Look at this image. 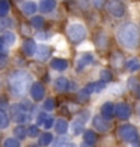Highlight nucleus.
Segmentation results:
<instances>
[{
    "label": "nucleus",
    "mask_w": 140,
    "mask_h": 147,
    "mask_svg": "<svg viewBox=\"0 0 140 147\" xmlns=\"http://www.w3.org/2000/svg\"><path fill=\"white\" fill-rule=\"evenodd\" d=\"M107 11L115 18H121L125 15V7L120 0H107L106 1Z\"/></svg>",
    "instance_id": "nucleus-6"
},
{
    "label": "nucleus",
    "mask_w": 140,
    "mask_h": 147,
    "mask_svg": "<svg viewBox=\"0 0 140 147\" xmlns=\"http://www.w3.org/2000/svg\"><path fill=\"white\" fill-rule=\"evenodd\" d=\"M14 135L18 138V139H25L26 138V135H28V131H26V128L24 127V125H18L17 128L14 129Z\"/></svg>",
    "instance_id": "nucleus-25"
},
{
    "label": "nucleus",
    "mask_w": 140,
    "mask_h": 147,
    "mask_svg": "<svg viewBox=\"0 0 140 147\" xmlns=\"http://www.w3.org/2000/svg\"><path fill=\"white\" fill-rule=\"evenodd\" d=\"M94 144H91V143H87V142H84L83 143V147H92Z\"/></svg>",
    "instance_id": "nucleus-44"
},
{
    "label": "nucleus",
    "mask_w": 140,
    "mask_h": 147,
    "mask_svg": "<svg viewBox=\"0 0 140 147\" xmlns=\"http://www.w3.org/2000/svg\"><path fill=\"white\" fill-rule=\"evenodd\" d=\"M8 24H10V22H8L4 17H0V32H1V30H4L7 26H8Z\"/></svg>",
    "instance_id": "nucleus-36"
},
{
    "label": "nucleus",
    "mask_w": 140,
    "mask_h": 147,
    "mask_svg": "<svg viewBox=\"0 0 140 147\" xmlns=\"http://www.w3.org/2000/svg\"><path fill=\"white\" fill-rule=\"evenodd\" d=\"M67 36L73 43H80L87 36V29L81 24H71L67 28Z\"/></svg>",
    "instance_id": "nucleus-4"
},
{
    "label": "nucleus",
    "mask_w": 140,
    "mask_h": 147,
    "mask_svg": "<svg viewBox=\"0 0 140 147\" xmlns=\"http://www.w3.org/2000/svg\"><path fill=\"white\" fill-rule=\"evenodd\" d=\"M103 3H106V1H104V0H94V4H95L98 8H99V7H102Z\"/></svg>",
    "instance_id": "nucleus-40"
},
{
    "label": "nucleus",
    "mask_w": 140,
    "mask_h": 147,
    "mask_svg": "<svg viewBox=\"0 0 140 147\" xmlns=\"http://www.w3.org/2000/svg\"><path fill=\"white\" fill-rule=\"evenodd\" d=\"M30 95H32L33 100H36V102L41 100V99L44 98V95H45L44 87H43L40 83L32 84V87H30Z\"/></svg>",
    "instance_id": "nucleus-10"
},
{
    "label": "nucleus",
    "mask_w": 140,
    "mask_h": 147,
    "mask_svg": "<svg viewBox=\"0 0 140 147\" xmlns=\"http://www.w3.org/2000/svg\"><path fill=\"white\" fill-rule=\"evenodd\" d=\"M8 63V58L6 54H0V69H4Z\"/></svg>",
    "instance_id": "nucleus-34"
},
{
    "label": "nucleus",
    "mask_w": 140,
    "mask_h": 147,
    "mask_svg": "<svg viewBox=\"0 0 140 147\" xmlns=\"http://www.w3.org/2000/svg\"><path fill=\"white\" fill-rule=\"evenodd\" d=\"M8 11H10L8 0H0V17H6Z\"/></svg>",
    "instance_id": "nucleus-27"
},
{
    "label": "nucleus",
    "mask_w": 140,
    "mask_h": 147,
    "mask_svg": "<svg viewBox=\"0 0 140 147\" xmlns=\"http://www.w3.org/2000/svg\"><path fill=\"white\" fill-rule=\"evenodd\" d=\"M100 80L104 81V83L111 81V80H113V74H111V71L107 70V69H103V70L100 71Z\"/></svg>",
    "instance_id": "nucleus-28"
},
{
    "label": "nucleus",
    "mask_w": 140,
    "mask_h": 147,
    "mask_svg": "<svg viewBox=\"0 0 140 147\" xmlns=\"http://www.w3.org/2000/svg\"><path fill=\"white\" fill-rule=\"evenodd\" d=\"M29 147H38V146H36V144H30Z\"/></svg>",
    "instance_id": "nucleus-45"
},
{
    "label": "nucleus",
    "mask_w": 140,
    "mask_h": 147,
    "mask_svg": "<svg viewBox=\"0 0 140 147\" xmlns=\"http://www.w3.org/2000/svg\"><path fill=\"white\" fill-rule=\"evenodd\" d=\"M30 24H32V26L33 28H36V29H41V28L44 26V18L40 17V15H36V17H33L32 18Z\"/></svg>",
    "instance_id": "nucleus-26"
},
{
    "label": "nucleus",
    "mask_w": 140,
    "mask_h": 147,
    "mask_svg": "<svg viewBox=\"0 0 140 147\" xmlns=\"http://www.w3.org/2000/svg\"><path fill=\"white\" fill-rule=\"evenodd\" d=\"M54 87H55V90L58 92H65V91H67V88H69V80L66 77H58L57 80H55Z\"/></svg>",
    "instance_id": "nucleus-15"
},
{
    "label": "nucleus",
    "mask_w": 140,
    "mask_h": 147,
    "mask_svg": "<svg viewBox=\"0 0 140 147\" xmlns=\"http://www.w3.org/2000/svg\"><path fill=\"white\" fill-rule=\"evenodd\" d=\"M114 105L111 102H106L103 103V106L100 107V113H102V117L106 118V120H111L113 115H114Z\"/></svg>",
    "instance_id": "nucleus-12"
},
{
    "label": "nucleus",
    "mask_w": 140,
    "mask_h": 147,
    "mask_svg": "<svg viewBox=\"0 0 140 147\" xmlns=\"http://www.w3.org/2000/svg\"><path fill=\"white\" fill-rule=\"evenodd\" d=\"M133 92H135V95L137 96V98H140V84L139 83L133 87Z\"/></svg>",
    "instance_id": "nucleus-39"
},
{
    "label": "nucleus",
    "mask_w": 140,
    "mask_h": 147,
    "mask_svg": "<svg viewBox=\"0 0 140 147\" xmlns=\"http://www.w3.org/2000/svg\"><path fill=\"white\" fill-rule=\"evenodd\" d=\"M51 142H52V134L45 132V134H41V136H40V139H38V146L47 147V146H50Z\"/></svg>",
    "instance_id": "nucleus-22"
},
{
    "label": "nucleus",
    "mask_w": 140,
    "mask_h": 147,
    "mask_svg": "<svg viewBox=\"0 0 140 147\" xmlns=\"http://www.w3.org/2000/svg\"><path fill=\"white\" fill-rule=\"evenodd\" d=\"M118 136L121 138L122 140L128 142V143H133L139 139V132H137V129L135 128L133 125H122L118 128Z\"/></svg>",
    "instance_id": "nucleus-5"
},
{
    "label": "nucleus",
    "mask_w": 140,
    "mask_h": 147,
    "mask_svg": "<svg viewBox=\"0 0 140 147\" xmlns=\"http://www.w3.org/2000/svg\"><path fill=\"white\" fill-rule=\"evenodd\" d=\"M45 118H47V114L45 113H40L37 117V125H44Z\"/></svg>",
    "instance_id": "nucleus-38"
},
{
    "label": "nucleus",
    "mask_w": 140,
    "mask_h": 147,
    "mask_svg": "<svg viewBox=\"0 0 140 147\" xmlns=\"http://www.w3.org/2000/svg\"><path fill=\"white\" fill-rule=\"evenodd\" d=\"M114 114L120 118V120H128L129 117H131V107L128 106L127 103H124V102H121V103H118L117 106L114 107Z\"/></svg>",
    "instance_id": "nucleus-8"
},
{
    "label": "nucleus",
    "mask_w": 140,
    "mask_h": 147,
    "mask_svg": "<svg viewBox=\"0 0 140 147\" xmlns=\"http://www.w3.org/2000/svg\"><path fill=\"white\" fill-rule=\"evenodd\" d=\"M104 88H106V83L102 81V80L98 81V83H91L85 87V90L88 91L89 94H92V92H100V91H103Z\"/></svg>",
    "instance_id": "nucleus-18"
},
{
    "label": "nucleus",
    "mask_w": 140,
    "mask_h": 147,
    "mask_svg": "<svg viewBox=\"0 0 140 147\" xmlns=\"http://www.w3.org/2000/svg\"><path fill=\"white\" fill-rule=\"evenodd\" d=\"M94 62V55L92 54H83L81 57L78 58L77 61V69L78 70H83L85 66H88Z\"/></svg>",
    "instance_id": "nucleus-14"
},
{
    "label": "nucleus",
    "mask_w": 140,
    "mask_h": 147,
    "mask_svg": "<svg viewBox=\"0 0 140 147\" xmlns=\"http://www.w3.org/2000/svg\"><path fill=\"white\" fill-rule=\"evenodd\" d=\"M4 44H6V41H4V38L0 36V51L3 50V47H4Z\"/></svg>",
    "instance_id": "nucleus-41"
},
{
    "label": "nucleus",
    "mask_w": 140,
    "mask_h": 147,
    "mask_svg": "<svg viewBox=\"0 0 140 147\" xmlns=\"http://www.w3.org/2000/svg\"><path fill=\"white\" fill-rule=\"evenodd\" d=\"M10 113H11L13 120L18 124H24L28 120H30V113L25 107V105H13L10 109Z\"/></svg>",
    "instance_id": "nucleus-3"
},
{
    "label": "nucleus",
    "mask_w": 140,
    "mask_h": 147,
    "mask_svg": "<svg viewBox=\"0 0 140 147\" xmlns=\"http://www.w3.org/2000/svg\"><path fill=\"white\" fill-rule=\"evenodd\" d=\"M113 65H114L115 67H122V55L121 54H118V52H115L114 55H113Z\"/></svg>",
    "instance_id": "nucleus-31"
},
{
    "label": "nucleus",
    "mask_w": 140,
    "mask_h": 147,
    "mask_svg": "<svg viewBox=\"0 0 140 147\" xmlns=\"http://www.w3.org/2000/svg\"><path fill=\"white\" fill-rule=\"evenodd\" d=\"M22 11H24V14H26V15H33V14L37 11V6H36V3L34 1H25L24 4H22Z\"/></svg>",
    "instance_id": "nucleus-19"
},
{
    "label": "nucleus",
    "mask_w": 140,
    "mask_h": 147,
    "mask_svg": "<svg viewBox=\"0 0 140 147\" xmlns=\"http://www.w3.org/2000/svg\"><path fill=\"white\" fill-rule=\"evenodd\" d=\"M54 118H52V117H47V118H45V121H44V127L47 129H50V128H52V125H54Z\"/></svg>",
    "instance_id": "nucleus-37"
},
{
    "label": "nucleus",
    "mask_w": 140,
    "mask_h": 147,
    "mask_svg": "<svg viewBox=\"0 0 140 147\" xmlns=\"http://www.w3.org/2000/svg\"><path fill=\"white\" fill-rule=\"evenodd\" d=\"M30 84H32V76L25 70L14 71L8 80L10 91L17 98L24 96L28 91H30Z\"/></svg>",
    "instance_id": "nucleus-2"
},
{
    "label": "nucleus",
    "mask_w": 140,
    "mask_h": 147,
    "mask_svg": "<svg viewBox=\"0 0 140 147\" xmlns=\"http://www.w3.org/2000/svg\"><path fill=\"white\" fill-rule=\"evenodd\" d=\"M50 37H51V33H48V32H38L37 33V38L40 40V41L50 40Z\"/></svg>",
    "instance_id": "nucleus-33"
},
{
    "label": "nucleus",
    "mask_w": 140,
    "mask_h": 147,
    "mask_svg": "<svg viewBox=\"0 0 140 147\" xmlns=\"http://www.w3.org/2000/svg\"><path fill=\"white\" fill-rule=\"evenodd\" d=\"M3 38H4V41H6L7 45H13L15 43V34L11 32H6L3 34Z\"/></svg>",
    "instance_id": "nucleus-29"
},
{
    "label": "nucleus",
    "mask_w": 140,
    "mask_h": 147,
    "mask_svg": "<svg viewBox=\"0 0 140 147\" xmlns=\"http://www.w3.org/2000/svg\"><path fill=\"white\" fill-rule=\"evenodd\" d=\"M44 109L48 110V111H51V110L55 109V99H52V98L47 99L44 102Z\"/></svg>",
    "instance_id": "nucleus-32"
},
{
    "label": "nucleus",
    "mask_w": 140,
    "mask_h": 147,
    "mask_svg": "<svg viewBox=\"0 0 140 147\" xmlns=\"http://www.w3.org/2000/svg\"><path fill=\"white\" fill-rule=\"evenodd\" d=\"M3 147H21V146H19V142L17 140V139H14V138H8V139L4 140Z\"/></svg>",
    "instance_id": "nucleus-30"
},
{
    "label": "nucleus",
    "mask_w": 140,
    "mask_h": 147,
    "mask_svg": "<svg viewBox=\"0 0 140 147\" xmlns=\"http://www.w3.org/2000/svg\"><path fill=\"white\" fill-rule=\"evenodd\" d=\"M67 128H69V124H67V121H66L65 118H59L57 121V124H55V129H57L58 134H61V135L66 134V132H67Z\"/></svg>",
    "instance_id": "nucleus-20"
},
{
    "label": "nucleus",
    "mask_w": 140,
    "mask_h": 147,
    "mask_svg": "<svg viewBox=\"0 0 140 147\" xmlns=\"http://www.w3.org/2000/svg\"><path fill=\"white\" fill-rule=\"evenodd\" d=\"M127 67H128V70H131V71L139 70L140 69V61L136 57L129 58V59L127 61Z\"/></svg>",
    "instance_id": "nucleus-21"
},
{
    "label": "nucleus",
    "mask_w": 140,
    "mask_h": 147,
    "mask_svg": "<svg viewBox=\"0 0 140 147\" xmlns=\"http://www.w3.org/2000/svg\"><path fill=\"white\" fill-rule=\"evenodd\" d=\"M28 135H29V136H32V138H36V136L38 135V128L37 127H34V125L30 127V128L28 129Z\"/></svg>",
    "instance_id": "nucleus-35"
},
{
    "label": "nucleus",
    "mask_w": 140,
    "mask_h": 147,
    "mask_svg": "<svg viewBox=\"0 0 140 147\" xmlns=\"http://www.w3.org/2000/svg\"><path fill=\"white\" fill-rule=\"evenodd\" d=\"M133 147H140V140L137 139L136 142H133Z\"/></svg>",
    "instance_id": "nucleus-43"
},
{
    "label": "nucleus",
    "mask_w": 140,
    "mask_h": 147,
    "mask_svg": "<svg viewBox=\"0 0 140 147\" xmlns=\"http://www.w3.org/2000/svg\"><path fill=\"white\" fill-rule=\"evenodd\" d=\"M92 122H94V127L96 128V131H99V132H107L108 129L111 128V125L107 122V120L103 118L102 115H96V117H94Z\"/></svg>",
    "instance_id": "nucleus-9"
},
{
    "label": "nucleus",
    "mask_w": 140,
    "mask_h": 147,
    "mask_svg": "<svg viewBox=\"0 0 140 147\" xmlns=\"http://www.w3.org/2000/svg\"><path fill=\"white\" fill-rule=\"evenodd\" d=\"M0 105L1 106H6L7 103H6V98H0Z\"/></svg>",
    "instance_id": "nucleus-42"
},
{
    "label": "nucleus",
    "mask_w": 140,
    "mask_h": 147,
    "mask_svg": "<svg viewBox=\"0 0 140 147\" xmlns=\"http://www.w3.org/2000/svg\"><path fill=\"white\" fill-rule=\"evenodd\" d=\"M10 124V120H8V115L3 109H0V129H6Z\"/></svg>",
    "instance_id": "nucleus-23"
},
{
    "label": "nucleus",
    "mask_w": 140,
    "mask_h": 147,
    "mask_svg": "<svg viewBox=\"0 0 140 147\" xmlns=\"http://www.w3.org/2000/svg\"><path fill=\"white\" fill-rule=\"evenodd\" d=\"M88 111H84L81 115H78L76 120L73 121V124H71V132H73V135H80L81 132H83L84 129V124H85V121H87V118H88Z\"/></svg>",
    "instance_id": "nucleus-7"
},
{
    "label": "nucleus",
    "mask_w": 140,
    "mask_h": 147,
    "mask_svg": "<svg viewBox=\"0 0 140 147\" xmlns=\"http://www.w3.org/2000/svg\"><path fill=\"white\" fill-rule=\"evenodd\" d=\"M34 54H36V59L37 61H45L51 55V48L45 44H40V45H37Z\"/></svg>",
    "instance_id": "nucleus-11"
},
{
    "label": "nucleus",
    "mask_w": 140,
    "mask_h": 147,
    "mask_svg": "<svg viewBox=\"0 0 140 147\" xmlns=\"http://www.w3.org/2000/svg\"><path fill=\"white\" fill-rule=\"evenodd\" d=\"M137 114H139V118H140V107H139V110H137Z\"/></svg>",
    "instance_id": "nucleus-46"
},
{
    "label": "nucleus",
    "mask_w": 140,
    "mask_h": 147,
    "mask_svg": "<svg viewBox=\"0 0 140 147\" xmlns=\"http://www.w3.org/2000/svg\"><path fill=\"white\" fill-rule=\"evenodd\" d=\"M51 67L57 71H63L69 67V62L62 58H54L51 61Z\"/></svg>",
    "instance_id": "nucleus-13"
},
{
    "label": "nucleus",
    "mask_w": 140,
    "mask_h": 147,
    "mask_svg": "<svg viewBox=\"0 0 140 147\" xmlns=\"http://www.w3.org/2000/svg\"><path fill=\"white\" fill-rule=\"evenodd\" d=\"M55 6H57L55 0H40L38 8H40L41 13H50V11H52L55 8Z\"/></svg>",
    "instance_id": "nucleus-16"
},
{
    "label": "nucleus",
    "mask_w": 140,
    "mask_h": 147,
    "mask_svg": "<svg viewBox=\"0 0 140 147\" xmlns=\"http://www.w3.org/2000/svg\"><path fill=\"white\" fill-rule=\"evenodd\" d=\"M22 48H24V52H25L28 57H32L33 54L36 52L37 45H36V43H34L33 40L29 38V40H25V41H24V47H22Z\"/></svg>",
    "instance_id": "nucleus-17"
},
{
    "label": "nucleus",
    "mask_w": 140,
    "mask_h": 147,
    "mask_svg": "<svg viewBox=\"0 0 140 147\" xmlns=\"http://www.w3.org/2000/svg\"><path fill=\"white\" fill-rule=\"evenodd\" d=\"M117 38L125 48L128 50H135L137 48L140 43V30L139 28L132 24V22H127L122 24L118 30H117Z\"/></svg>",
    "instance_id": "nucleus-1"
},
{
    "label": "nucleus",
    "mask_w": 140,
    "mask_h": 147,
    "mask_svg": "<svg viewBox=\"0 0 140 147\" xmlns=\"http://www.w3.org/2000/svg\"><path fill=\"white\" fill-rule=\"evenodd\" d=\"M83 136H84V142H87V143L94 144L96 142V135H95V132L91 131V129H87V131L83 134Z\"/></svg>",
    "instance_id": "nucleus-24"
}]
</instances>
